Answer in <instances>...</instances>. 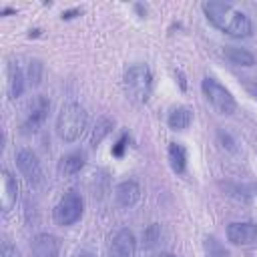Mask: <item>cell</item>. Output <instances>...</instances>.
<instances>
[{
    "label": "cell",
    "mask_w": 257,
    "mask_h": 257,
    "mask_svg": "<svg viewBox=\"0 0 257 257\" xmlns=\"http://www.w3.org/2000/svg\"><path fill=\"white\" fill-rule=\"evenodd\" d=\"M203 12H205L207 20L217 30H221L233 38H249L253 34V24H251L249 16L227 2L209 0L203 4Z\"/></svg>",
    "instance_id": "6da1fadb"
},
{
    "label": "cell",
    "mask_w": 257,
    "mask_h": 257,
    "mask_svg": "<svg viewBox=\"0 0 257 257\" xmlns=\"http://www.w3.org/2000/svg\"><path fill=\"white\" fill-rule=\"evenodd\" d=\"M88 124V114L78 102H64L56 116V135L64 143H74L82 137Z\"/></svg>",
    "instance_id": "7a4b0ae2"
},
{
    "label": "cell",
    "mask_w": 257,
    "mask_h": 257,
    "mask_svg": "<svg viewBox=\"0 0 257 257\" xmlns=\"http://www.w3.org/2000/svg\"><path fill=\"white\" fill-rule=\"evenodd\" d=\"M122 84H124L126 96L133 102L143 104L149 100V96L153 92V74L147 64H133L124 70Z\"/></svg>",
    "instance_id": "3957f363"
},
{
    "label": "cell",
    "mask_w": 257,
    "mask_h": 257,
    "mask_svg": "<svg viewBox=\"0 0 257 257\" xmlns=\"http://www.w3.org/2000/svg\"><path fill=\"white\" fill-rule=\"evenodd\" d=\"M84 213V201L80 197V193L76 191H66L60 201L54 205L52 209V217H54V223L60 225V227H68V225H74Z\"/></svg>",
    "instance_id": "277c9868"
},
{
    "label": "cell",
    "mask_w": 257,
    "mask_h": 257,
    "mask_svg": "<svg viewBox=\"0 0 257 257\" xmlns=\"http://www.w3.org/2000/svg\"><path fill=\"white\" fill-rule=\"evenodd\" d=\"M201 90L205 94V98L209 100V104L219 112V114H233L237 110V102L233 98V94L213 76H205L201 82Z\"/></svg>",
    "instance_id": "5b68a950"
},
{
    "label": "cell",
    "mask_w": 257,
    "mask_h": 257,
    "mask_svg": "<svg viewBox=\"0 0 257 257\" xmlns=\"http://www.w3.org/2000/svg\"><path fill=\"white\" fill-rule=\"evenodd\" d=\"M108 257H137V239L131 229H118L110 237Z\"/></svg>",
    "instance_id": "8992f818"
},
{
    "label": "cell",
    "mask_w": 257,
    "mask_h": 257,
    "mask_svg": "<svg viewBox=\"0 0 257 257\" xmlns=\"http://www.w3.org/2000/svg\"><path fill=\"white\" fill-rule=\"evenodd\" d=\"M16 167L18 171L26 177V181L30 185H40L42 183V167H40V161L38 157L28 151V149H20L16 153Z\"/></svg>",
    "instance_id": "52a82bcc"
},
{
    "label": "cell",
    "mask_w": 257,
    "mask_h": 257,
    "mask_svg": "<svg viewBox=\"0 0 257 257\" xmlns=\"http://www.w3.org/2000/svg\"><path fill=\"white\" fill-rule=\"evenodd\" d=\"M48 108H50V102H48L46 96H42V94L34 96L32 102H30V106H28V114H26L22 126H20L22 133H34V131H38L40 124L44 122L46 114H48Z\"/></svg>",
    "instance_id": "ba28073f"
},
{
    "label": "cell",
    "mask_w": 257,
    "mask_h": 257,
    "mask_svg": "<svg viewBox=\"0 0 257 257\" xmlns=\"http://www.w3.org/2000/svg\"><path fill=\"white\" fill-rule=\"evenodd\" d=\"M16 199H18V181L8 169H2V173H0V209H2V213H8L16 205Z\"/></svg>",
    "instance_id": "9c48e42d"
},
{
    "label": "cell",
    "mask_w": 257,
    "mask_h": 257,
    "mask_svg": "<svg viewBox=\"0 0 257 257\" xmlns=\"http://www.w3.org/2000/svg\"><path fill=\"white\" fill-rule=\"evenodd\" d=\"M227 239L233 245H255L257 243V225L249 221H237L227 227Z\"/></svg>",
    "instance_id": "30bf717a"
},
{
    "label": "cell",
    "mask_w": 257,
    "mask_h": 257,
    "mask_svg": "<svg viewBox=\"0 0 257 257\" xmlns=\"http://www.w3.org/2000/svg\"><path fill=\"white\" fill-rule=\"evenodd\" d=\"M30 253L32 257H58L60 241L50 233H38L30 241Z\"/></svg>",
    "instance_id": "8fae6325"
},
{
    "label": "cell",
    "mask_w": 257,
    "mask_h": 257,
    "mask_svg": "<svg viewBox=\"0 0 257 257\" xmlns=\"http://www.w3.org/2000/svg\"><path fill=\"white\" fill-rule=\"evenodd\" d=\"M114 199L120 207H133L141 199V187L137 181H122L114 189Z\"/></svg>",
    "instance_id": "7c38bea8"
},
{
    "label": "cell",
    "mask_w": 257,
    "mask_h": 257,
    "mask_svg": "<svg viewBox=\"0 0 257 257\" xmlns=\"http://www.w3.org/2000/svg\"><path fill=\"white\" fill-rule=\"evenodd\" d=\"M84 165H86V155L82 151H72L58 161V173L64 177H70V175L80 173V169Z\"/></svg>",
    "instance_id": "4fadbf2b"
},
{
    "label": "cell",
    "mask_w": 257,
    "mask_h": 257,
    "mask_svg": "<svg viewBox=\"0 0 257 257\" xmlns=\"http://www.w3.org/2000/svg\"><path fill=\"white\" fill-rule=\"evenodd\" d=\"M167 157H169V165L177 175H183L187 171V149L181 143H169L167 149Z\"/></svg>",
    "instance_id": "5bb4252c"
},
{
    "label": "cell",
    "mask_w": 257,
    "mask_h": 257,
    "mask_svg": "<svg viewBox=\"0 0 257 257\" xmlns=\"http://www.w3.org/2000/svg\"><path fill=\"white\" fill-rule=\"evenodd\" d=\"M169 126L173 131H185L189 128V124L193 122V110L189 106H175L171 112H169V118H167Z\"/></svg>",
    "instance_id": "9a60e30c"
},
{
    "label": "cell",
    "mask_w": 257,
    "mask_h": 257,
    "mask_svg": "<svg viewBox=\"0 0 257 257\" xmlns=\"http://www.w3.org/2000/svg\"><path fill=\"white\" fill-rule=\"evenodd\" d=\"M223 56L237 66H253L255 64V56L245 50V48H237V46H225L223 48Z\"/></svg>",
    "instance_id": "2e32d148"
},
{
    "label": "cell",
    "mask_w": 257,
    "mask_h": 257,
    "mask_svg": "<svg viewBox=\"0 0 257 257\" xmlns=\"http://www.w3.org/2000/svg\"><path fill=\"white\" fill-rule=\"evenodd\" d=\"M24 92V74L16 62L8 64V94L10 98H18Z\"/></svg>",
    "instance_id": "e0dca14e"
},
{
    "label": "cell",
    "mask_w": 257,
    "mask_h": 257,
    "mask_svg": "<svg viewBox=\"0 0 257 257\" xmlns=\"http://www.w3.org/2000/svg\"><path fill=\"white\" fill-rule=\"evenodd\" d=\"M112 126H114V122L108 118V116H100L98 120H96V124H94V128H92V135H90V145L96 149L100 143H102V139L112 131Z\"/></svg>",
    "instance_id": "ac0fdd59"
},
{
    "label": "cell",
    "mask_w": 257,
    "mask_h": 257,
    "mask_svg": "<svg viewBox=\"0 0 257 257\" xmlns=\"http://www.w3.org/2000/svg\"><path fill=\"white\" fill-rule=\"evenodd\" d=\"M203 249H205V255L207 257H231V253L213 235H209V237L203 239Z\"/></svg>",
    "instance_id": "d6986e66"
},
{
    "label": "cell",
    "mask_w": 257,
    "mask_h": 257,
    "mask_svg": "<svg viewBox=\"0 0 257 257\" xmlns=\"http://www.w3.org/2000/svg\"><path fill=\"white\" fill-rule=\"evenodd\" d=\"M145 247H153L157 241H159V237H161V229H159V225L157 223H153L147 231H145Z\"/></svg>",
    "instance_id": "ffe728a7"
},
{
    "label": "cell",
    "mask_w": 257,
    "mask_h": 257,
    "mask_svg": "<svg viewBox=\"0 0 257 257\" xmlns=\"http://www.w3.org/2000/svg\"><path fill=\"white\" fill-rule=\"evenodd\" d=\"M28 78H30V84H34V86L40 82V78H42V64H40L38 60L30 62V68H28Z\"/></svg>",
    "instance_id": "44dd1931"
},
{
    "label": "cell",
    "mask_w": 257,
    "mask_h": 257,
    "mask_svg": "<svg viewBox=\"0 0 257 257\" xmlns=\"http://www.w3.org/2000/svg\"><path fill=\"white\" fill-rule=\"evenodd\" d=\"M126 141H128V135L124 133L118 141H116V145L112 147V155L114 157H122V153H124V147H126Z\"/></svg>",
    "instance_id": "7402d4cb"
},
{
    "label": "cell",
    "mask_w": 257,
    "mask_h": 257,
    "mask_svg": "<svg viewBox=\"0 0 257 257\" xmlns=\"http://www.w3.org/2000/svg\"><path fill=\"white\" fill-rule=\"evenodd\" d=\"M2 257H22V253H20L14 245L4 243V245H2Z\"/></svg>",
    "instance_id": "603a6c76"
},
{
    "label": "cell",
    "mask_w": 257,
    "mask_h": 257,
    "mask_svg": "<svg viewBox=\"0 0 257 257\" xmlns=\"http://www.w3.org/2000/svg\"><path fill=\"white\" fill-rule=\"evenodd\" d=\"M247 90L257 98V80H251V82H247Z\"/></svg>",
    "instance_id": "cb8c5ba5"
},
{
    "label": "cell",
    "mask_w": 257,
    "mask_h": 257,
    "mask_svg": "<svg viewBox=\"0 0 257 257\" xmlns=\"http://www.w3.org/2000/svg\"><path fill=\"white\" fill-rule=\"evenodd\" d=\"M155 257H175L173 253H159V255H155Z\"/></svg>",
    "instance_id": "d4e9b609"
},
{
    "label": "cell",
    "mask_w": 257,
    "mask_h": 257,
    "mask_svg": "<svg viewBox=\"0 0 257 257\" xmlns=\"http://www.w3.org/2000/svg\"><path fill=\"white\" fill-rule=\"evenodd\" d=\"M76 257H92L90 253H80V255H76Z\"/></svg>",
    "instance_id": "484cf974"
}]
</instances>
